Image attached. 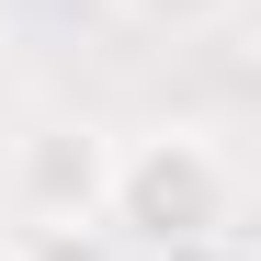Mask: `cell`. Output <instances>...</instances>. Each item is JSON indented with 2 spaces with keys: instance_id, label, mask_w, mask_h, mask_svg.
<instances>
[{
  "instance_id": "7a4b0ae2",
  "label": "cell",
  "mask_w": 261,
  "mask_h": 261,
  "mask_svg": "<svg viewBox=\"0 0 261 261\" xmlns=\"http://www.w3.org/2000/svg\"><path fill=\"white\" fill-rule=\"evenodd\" d=\"M102 193H114L102 125H34L12 148V216L23 227H102Z\"/></svg>"
},
{
  "instance_id": "6da1fadb",
  "label": "cell",
  "mask_w": 261,
  "mask_h": 261,
  "mask_svg": "<svg viewBox=\"0 0 261 261\" xmlns=\"http://www.w3.org/2000/svg\"><path fill=\"white\" fill-rule=\"evenodd\" d=\"M239 216V159L204 137V125H148V137H114V193L102 227L125 250H204L227 239Z\"/></svg>"
},
{
  "instance_id": "277c9868",
  "label": "cell",
  "mask_w": 261,
  "mask_h": 261,
  "mask_svg": "<svg viewBox=\"0 0 261 261\" xmlns=\"http://www.w3.org/2000/svg\"><path fill=\"white\" fill-rule=\"evenodd\" d=\"M114 227H12V261H114Z\"/></svg>"
},
{
  "instance_id": "3957f363",
  "label": "cell",
  "mask_w": 261,
  "mask_h": 261,
  "mask_svg": "<svg viewBox=\"0 0 261 261\" xmlns=\"http://www.w3.org/2000/svg\"><path fill=\"white\" fill-rule=\"evenodd\" d=\"M250 12V0H125V23H148V34H227Z\"/></svg>"
}]
</instances>
